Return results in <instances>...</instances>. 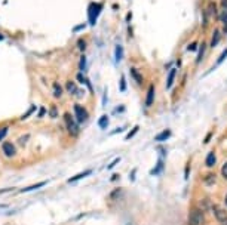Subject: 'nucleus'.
<instances>
[{
	"mask_svg": "<svg viewBox=\"0 0 227 225\" xmlns=\"http://www.w3.org/2000/svg\"><path fill=\"white\" fill-rule=\"evenodd\" d=\"M79 68H80V71H85V70H86V56H85V55H80V59H79Z\"/></svg>",
	"mask_w": 227,
	"mask_h": 225,
	"instance_id": "nucleus-19",
	"label": "nucleus"
},
{
	"mask_svg": "<svg viewBox=\"0 0 227 225\" xmlns=\"http://www.w3.org/2000/svg\"><path fill=\"white\" fill-rule=\"evenodd\" d=\"M223 6H224V8L227 9V0H223Z\"/></svg>",
	"mask_w": 227,
	"mask_h": 225,
	"instance_id": "nucleus-37",
	"label": "nucleus"
},
{
	"mask_svg": "<svg viewBox=\"0 0 227 225\" xmlns=\"http://www.w3.org/2000/svg\"><path fill=\"white\" fill-rule=\"evenodd\" d=\"M205 48H206V45H205V43H202V45H200V48H199V53H197L196 62H200V61H202V58H203V55H205Z\"/></svg>",
	"mask_w": 227,
	"mask_h": 225,
	"instance_id": "nucleus-15",
	"label": "nucleus"
},
{
	"mask_svg": "<svg viewBox=\"0 0 227 225\" xmlns=\"http://www.w3.org/2000/svg\"><path fill=\"white\" fill-rule=\"evenodd\" d=\"M169 136H171V130H169V129H165L163 132H160L156 136V141H166Z\"/></svg>",
	"mask_w": 227,
	"mask_h": 225,
	"instance_id": "nucleus-13",
	"label": "nucleus"
},
{
	"mask_svg": "<svg viewBox=\"0 0 227 225\" xmlns=\"http://www.w3.org/2000/svg\"><path fill=\"white\" fill-rule=\"evenodd\" d=\"M74 117H76V123L80 124V123H85L88 120L89 114H88L85 107H82V105H79V104H74Z\"/></svg>",
	"mask_w": 227,
	"mask_h": 225,
	"instance_id": "nucleus-4",
	"label": "nucleus"
},
{
	"mask_svg": "<svg viewBox=\"0 0 227 225\" xmlns=\"http://www.w3.org/2000/svg\"><path fill=\"white\" fill-rule=\"evenodd\" d=\"M174 80H175V70H171V71H169V76H168V82H166V87H168V89H171Z\"/></svg>",
	"mask_w": 227,
	"mask_h": 225,
	"instance_id": "nucleus-16",
	"label": "nucleus"
},
{
	"mask_svg": "<svg viewBox=\"0 0 227 225\" xmlns=\"http://www.w3.org/2000/svg\"><path fill=\"white\" fill-rule=\"evenodd\" d=\"M215 161H217V157H215V153H214V151H211L209 154L206 156V161H205V164H206L208 167H212V166L215 164Z\"/></svg>",
	"mask_w": 227,
	"mask_h": 225,
	"instance_id": "nucleus-10",
	"label": "nucleus"
},
{
	"mask_svg": "<svg viewBox=\"0 0 227 225\" xmlns=\"http://www.w3.org/2000/svg\"><path fill=\"white\" fill-rule=\"evenodd\" d=\"M196 49H197V43H196V42H193L192 45L187 46V51H196Z\"/></svg>",
	"mask_w": 227,
	"mask_h": 225,
	"instance_id": "nucleus-30",
	"label": "nucleus"
},
{
	"mask_svg": "<svg viewBox=\"0 0 227 225\" xmlns=\"http://www.w3.org/2000/svg\"><path fill=\"white\" fill-rule=\"evenodd\" d=\"M2 150H3V153H5V156L6 157H14L17 154V148H15V145L12 144V142H3V145H2Z\"/></svg>",
	"mask_w": 227,
	"mask_h": 225,
	"instance_id": "nucleus-5",
	"label": "nucleus"
},
{
	"mask_svg": "<svg viewBox=\"0 0 227 225\" xmlns=\"http://www.w3.org/2000/svg\"><path fill=\"white\" fill-rule=\"evenodd\" d=\"M119 161H120V158H116V160H114L113 163H110V164H108V169H113V167H114V166H116V164H117Z\"/></svg>",
	"mask_w": 227,
	"mask_h": 225,
	"instance_id": "nucleus-32",
	"label": "nucleus"
},
{
	"mask_svg": "<svg viewBox=\"0 0 227 225\" xmlns=\"http://www.w3.org/2000/svg\"><path fill=\"white\" fill-rule=\"evenodd\" d=\"M61 93H62L61 86H59L58 83H53V95H55L56 98H59V96H61Z\"/></svg>",
	"mask_w": 227,
	"mask_h": 225,
	"instance_id": "nucleus-21",
	"label": "nucleus"
},
{
	"mask_svg": "<svg viewBox=\"0 0 227 225\" xmlns=\"http://www.w3.org/2000/svg\"><path fill=\"white\" fill-rule=\"evenodd\" d=\"M223 225H227V221H226V222H223Z\"/></svg>",
	"mask_w": 227,
	"mask_h": 225,
	"instance_id": "nucleus-39",
	"label": "nucleus"
},
{
	"mask_svg": "<svg viewBox=\"0 0 227 225\" xmlns=\"http://www.w3.org/2000/svg\"><path fill=\"white\" fill-rule=\"evenodd\" d=\"M159 169H162V160H160V161H159V163H157V166L156 167H155V169H153V175H156V173H159Z\"/></svg>",
	"mask_w": 227,
	"mask_h": 225,
	"instance_id": "nucleus-29",
	"label": "nucleus"
},
{
	"mask_svg": "<svg viewBox=\"0 0 227 225\" xmlns=\"http://www.w3.org/2000/svg\"><path fill=\"white\" fill-rule=\"evenodd\" d=\"M220 42V30H214V34H212V40H211V48H215Z\"/></svg>",
	"mask_w": 227,
	"mask_h": 225,
	"instance_id": "nucleus-11",
	"label": "nucleus"
},
{
	"mask_svg": "<svg viewBox=\"0 0 227 225\" xmlns=\"http://www.w3.org/2000/svg\"><path fill=\"white\" fill-rule=\"evenodd\" d=\"M101 9H103L101 3H91L89 5V8H88V17H89V24L91 25H94L97 22V18L100 15Z\"/></svg>",
	"mask_w": 227,
	"mask_h": 225,
	"instance_id": "nucleus-2",
	"label": "nucleus"
},
{
	"mask_svg": "<svg viewBox=\"0 0 227 225\" xmlns=\"http://www.w3.org/2000/svg\"><path fill=\"white\" fill-rule=\"evenodd\" d=\"M153 102H155V86L150 85L149 92H147V96H145V105L150 107V105H153Z\"/></svg>",
	"mask_w": 227,
	"mask_h": 225,
	"instance_id": "nucleus-7",
	"label": "nucleus"
},
{
	"mask_svg": "<svg viewBox=\"0 0 227 225\" xmlns=\"http://www.w3.org/2000/svg\"><path fill=\"white\" fill-rule=\"evenodd\" d=\"M49 114H51V117H56V108H55V107L51 108V113H49Z\"/></svg>",
	"mask_w": 227,
	"mask_h": 225,
	"instance_id": "nucleus-33",
	"label": "nucleus"
},
{
	"mask_svg": "<svg viewBox=\"0 0 227 225\" xmlns=\"http://www.w3.org/2000/svg\"><path fill=\"white\" fill-rule=\"evenodd\" d=\"M131 74H132V77H134V80L138 83V85H142V77H141V74L137 71V68H131Z\"/></svg>",
	"mask_w": 227,
	"mask_h": 225,
	"instance_id": "nucleus-14",
	"label": "nucleus"
},
{
	"mask_svg": "<svg viewBox=\"0 0 227 225\" xmlns=\"http://www.w3.org/2000/svg\"><path fill=\"white\" fill-rule=\"evenodd\" d=\"M98 126H100L101 129H105V127L108 126V117H107V116H101L100 120H98Z\"/></svg>",
	"mask_w": 227,
	"mask_h": 225,
	"instance_id": "nucleus-17",
	"label": "nucleus"
},
{
	"mask_svg": "<svg viewBox=\"0 0 227 225\" xmlns=\"http://www.w3.org/2000/svg\"><path fill=\"white\" fill-rule=\"evenodd\" d=\"M34 110H36L34 105H33V107H30V110H28V111H27V113H25V114L22 116V119H27V117H28V116H30V114H31V113H33Z\"/></svg>",
	"mask_w": 227,
	"mask_h": 225,
	"instance_id": "nucleus-28",
	"label": "nucleus"
},
{
	"mask_svg": "<svg viewBox=\"0 0 227 225\" xmlns=\"http://www.w3.org/2000/svg\"><path fill=\"white\" fill-rule=\"evenodd\" d=\"M220 19H221L223 22H227V12H224V14H223V15L220 17Z\"/></svg>",
	"mask_w": 227,
	"mask_h": 225,
	"instance_id": "nucleus-34",
	"label": "nucleus"
},
{
	"mask_svg": "<svg viewBox=\"0 0 227 225\" xmlns=\"http://www.w3.org/2000/svg\"><path fill=\"white\" fill-rule=\"evenodd\" d=\"M3 39H5V37H3V36L0 34V42H2V40H3Z\"/></svg>",
	"mask_w": 227,
	"mask_h": 225,
	"instance_id": "nucleus-38",
	"label": "nucleus"
},
{
	"mask_svg": "<svg viewBox=\"0 0 227 225\" xmlns=\"http://www.w3.org/2000/svg\"><path fill=\"white\" fill-rule=\"evenodd\" d=\"M48 184V181H43V182H37V184H34V185H30V187H25V188H22L21 190V192H28V191H34L37 190V188H42L43 185H46Z\"/></svg>",
	"mask_w": 227,
	"mask_h": 225,
	"instance_id": "nucleus-9",
	"label": "nucleus"
},
{
	"mask_svg": "<svg viewBox=\"0 0 227 225\" xmlns=\"http://www.w3.org/2000/svg\"><path fill=\"white\" fill-rule=\"evenodd\" d=\"M77 48H79L80 52H85V49H86V42H85V39H79V40H77Z\"/></svg>",
	"mask_w": 227,
	"mask_h": 225,
	"instance_id": "nucleus-20",
	"label": "nucleus"
},
{
	"mask_svg": "<svg viewBox=\"0 0 227 225\" xmlns=\"http://www.w3.org/2000/svg\"><path fill=\"white\" fill-rule=\"evenodd\" d=\"M212 210H214V215H215L217 221H220L221 224L227 221V212L223 208H220V206H212Z\"/></svg>",
	"mask_w": 227,
	"mask_h": 225,
	"instance_id": "nucleus-6",
	"label": "nucleus"
},
{
	"mask_svg": "<svg viewBox=\"0 0 227 225\" xmlns=\"http://www.w3.org/2000/svg\"><path fill=\"white\" fill-rule=\"evenodd\" d=\"M91 170H83L82 173H77V175H74V176H71L70 179H69V184H73V182H77V181H80V179H83L85 176L88 175H91Z\"/></svg>",
	"mask_w": 227,
	"mask_h": 225,
	"instance_id": "nucleus-8",
	"label": "nucleus"
},
{
	"mask_svg": "<svg viewBox=\"0 0 227 225\" xmlns=\"http://www.w3.org/2000/svg\"><path fill=\"white\" fill-rule=\"evenodd\" d=\"M119 90H120V92H125V90H126V80H125V76L120 77V82H119Z\"/></svg>",
	"mask_w": 227,
	"mask_h": 225,
	"instance_id": "nucleus-23",
	"label": "nucleus"
},
{
	"mask_svg": "<svg viewBox=\"0 0 227 225\" xmlns=\"http://www.w3.org/2000/svg\"><path fill=\"white\" fill-rule=\"evenodd\" d=\"M226 205H227V195H226Z\"/></svg>",
	"mask_w": 227,
	"mask_h": 225,
	"instance_id": "nucleus-40",
	"label": "nucleus"
},
{
	"mask_svg": "<svg viewBox=\"0 0 227 225\" xmlns=\"http://www.w3.org/2000/svg\"><path fill=\"white\" fill-rule=\"evenodd\" d=\"M45 113H46V110H45V108H40V111H39V117L45 116Z\"/></svg>",
	"mask_w": 227,
	"mask_h": 225,
	"instance_id": "nucleus-35",
	"label": "nucleus"
},
{
	"mask_svg": "<svg viewBox=\"0 0 227 225\" xmlns=\"http://www.w3.org/2000/svg\"><path fill=\"white\" fill-rule=\"evenodd\" d=\"M221 175H223V178L227 179V163H224L223 167H221Z\"/></svg>",
	"mask_w": 227,
	"mask_h": 225,
	"instance_id": "nucleus-27",
	"label": "nucleus"
},
{
	"mask_svg": "<svg viewBox=\"0 0 227 225\" xmlns=\"http://www.w3.org/2000/svg\"><path fill=\"white\" fill-rule=\"evenodd\" d=\"M14 190V188H3V190H0V194H2V192H9V191H12Z\"/></svg>",
	"mask_w": 227,
	"mask_h": 225,
	"instance_id": "nucleus-36",
	"label": "nucleus"
},
{
	"mask_svg": "<svg viewBox=\"0 0 227 225\" xmlns=\"http://www.w3.org/2000/svg\"><path fill=\"white\" fill-rule=\"evenodd\" d=\"M66 89H67V92H70V93H76V90H77L79 87L76 86L73 82H67V83H66Z\"/></svg>",
	"mask_w": 227,
	"mask_h": 225,
	"instance_id": "nucleus-18",
	"label": "nucleus"
},
{
	"mask_svg": "<svg viewBox=\"0 0 227 225\" xmlns=\"http://www.w3.org/2000/svg\"><path fill=\"white\" fill-rule=\"evenodd\" d=\"M138 130H140V126H134V127L129 130V133L126 135V139H131L134 135H135V133H137V132H138Z\"/></svg>",
	"mask_w": 227,
	"mask_h": 225,
	"instance_id": "nucleus-22",
	"label": "nucleus"
},
{
	"mask_svg": "<svg viewBox=\"0 0 227 225\" xmlns=\"http://www.w3.org/2000/svg\"><path fill=\"white\" fill-rule=\"evenodd\" d=\"M123 190L122 188H117V190H114V191H111V194H110V197L111 198H117V197H120L119 194H122Z\"/></svg>",
	"mask_w": 227,
	"mask_h": 225,
	"instance_id": "nucleus-25",
	"label": "nucleus"
},
{
	"mask_svg": "<svg viewBox=\"0 0 227 225\" xmlns=\"http://www.w3.org/2000/svg\"><path fill=\"white\" fill-rule=\"evenodd\" d=\"M64 121H66L67 130L70 132L71 136H77V135H79V124L73 119V116L69 114V113H66V114H64Z\"/></svg>",
	"mask_w": 227,
	"mask_h": 225,
	"instance_id": "nucleus-3",
	"label": "nucleus"
},
{
	"mask_svg": "<svg viewBox=\"0 0 227 225\" xmlns=\"http://www.w3.org/2000/svg\"><path fill=\"white\" fill-rule=\"evenodd\" d=\"M6 133H8V126H5V127H2V129H0V142L5 139Z\"/></svg>",
	"mask_w": 227,
	"mask_h": 225,
	"instance_id": "nucleus-26",
	"label": "nucleus"
},
{
	"mask_svg": "<svg viewBox=\"0 0 227 225\" xmlns=\"http://www.w3.org/2000/svg\"><path fill=\"white\" fill-rule=\"evenodd\" d=\"M227 58V49H224L223 51V53H221V56L217 59V62H215V65H220V64H223V61Z\"/></svg>",
	"mask_w": 227,
	"mask_h": 225,
	"instance_id": "nucleus-24",
	"label": "nucleus"
},
{
	"mask_svg": "<svg viewBox=\"0 0 227 225\" xmlns=\"http://www.w3.org/2000/svg\"><path fill=\"white\" fill-rule=\"evenodd\" d=\"M189 225H205V215L200 208H193L190 210Z\"/></svg>",
	"mask_w": 227,
	"mask_h": 225,
	"instance_id": "nucleus-1",
	"label": "nucleus"
},
{
	"mask_svg": "<svg viewBox=\"0 0 227 225\" xmlns=\"http://www.w3.org/2000/svg\"><path fill=\"white\" fill-rule=\"evenodd\" d=\"M122 56H123V48L120 45H116V51H114V59H116V62H120Z\"/></svg>",
	"mask_w": 227,
	"mask_h": 225,
	"instance_id": "nucleus-12",
	"label": "nucleus"
},
{
	"mask_svg": "<svg viewBox=\"0 0 227 225\" xmlns=\"http://www.w3.org/2000/svg\"><path fill=\"white\" fill-rule=\"evenodd\" d=\"M77 80H79L80 83H85V82H86V79H85V77H83V74H80V73L77 74Z\"/></svg>",
	"mask_w": 227,
	"mask_h": 225,
	"instance_id": "nucleus-31",
	"label": "nucleus"
}]
</instances>
